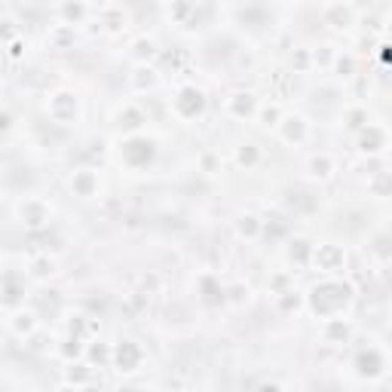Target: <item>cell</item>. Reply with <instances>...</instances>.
Listing matches in <instances>:
<instances>
[{"label": "cell", "mask_w": 392, "mask_h": 392, "mask_svg": "<svg viewBox=\"0 0 392 392\" xmlns=\"http://www.w3.org/2000/svg\"><path fill=\"white\" fill-rule=\"evenodd\" d=\"M156 40L153 37H135L132 40V46H129V55L135 58V65H151L153 58H156Z\"/></svg>", "instance_id": "ac0fdd59"}, {"label": "cell", "mask_w": 392, "mask_h": 392, "mask_svg": "<svg viewBox=\"0 0 392 392\" xmlns=\"http://www.w3.org/2000/svg\"><path fill=\"white\" fill-rule=\"evenodd\" d=\"M46 114L58 126H74L80 120V98L71 89H55L46 95Z\"/></svg>", "instance_id": "7a4b0ae2"}, {"label": "cell", "mask_w": 392, "mask_h": 392, "mask_svg": "<svg viewBox=\"0 0 392 392\" xmlns=\"http://www.w3.org/2000/svg\"><path fill=\"white\" fill-rule=\"evenodd\" d=\"M352 300V285L349 282H343L337 276H325L319 282V285H312V291L307 294V303L310 310L316 312L322 319H337L343 310H347V303Z\"/></svg>", "instance_id": "6da1fadb"}, {"label": "cell", "mask_w": 392, "mask_h": 392, "mask_svg": "<svg viewBox=\"0 0 392 392\" xmlns=\"http://www.w3.org/2000/svg\"><path fill=\"white\" fill-rule=\"evenodd\" d=\"M258 163H261V151L254 144H239L236 147V165H242V169H254Z\"/></svg>", "instance_id": "d4e9b609"}, {"label": "cell", "mask_w": 392, "mask_h": 392, "mask_svg": "<svg viewBox=\"0 0 392 392\" xmlns=\"http://www.w3.org/2000/svg\"><path fill=\"white\" fill-rule=\"evenodd\" d=\"M86 356H89V361L95 365V361H102V365H107V361H114V349L104 347V343H92V347H86Z\"/></svg>", "instance_id": "83f0119b"}, {"label": "cell", "mask_w": 392, "mask_h": 392, "mask_svg": "<svg viewBox=\"0 0 392 392\" xmlns=\"http://www.w3.org/2000/svg\"><path fill=\"white\" fill-rule=\"evenodd\" d=\"M337 71H347V77H352V58L349 55H337Z\"/></svg>", "instance_id": "1f68e13d"}, {"label": "cell", "mask_w": 392, "mask_h": 392, "mask_svg": "<svg viewBox=\"0 0 392 392\" xmlns=\"http://www.w3.org/2000/svg\"><path fill=\"white\" fill-rule=\"evenodd\" d=\"M258 120H261L263 126H279V123H282V107H279L276 102H263V104L258 107Z\"/></svg>", "instance_id": "484cf974"}, {"label": "cell", "mask_w": 392, "mask_h": 392, "mask_svg": "<svg viewBox=\"0 0 392 392\" xmlns=\"http://www.w3.org/2000/svg\"><path fill=\"white\" fill-rule=\"evenodd\" d=\"M67 187H71L74 196H80V200H92L102 190V184H98V175L92 169H77L71 178H67Z\"/></svg>", "instance_id": "30bf717a"}, {"label": "cell", "mask_w": 392, "mask_h": 392, "mask_svg": "<svg viewBox=\"0 0 392 392\" xmlns=\"http://www.w3.org/2000/svg\"><path fill=\"white\" fill-rule=\"evenodd\" d=\"M291 65H298L300 71H307V67L312 65V53H310V49H300L298 55H291Z\"/></svg>", "instance_id": "4dcf8cb0"}, {"label": "cell", "mask_w": 392, "mask_h": 392, "mask_svg": "<svg viewBox=\"0 0 392 392\" xmlns=\"http://www.w3.org/2000/svg\"><path fill=\"white\" fill-rule=\"evenodd\" d=\"M22 55H25V37L22 34L6 37V58H9V62H18Z\"/></svg>", "instance_id": "f1b7e54d"}, {"label": "cell", "mask_w": 392, "mask_h": 392, "mask_svg": "<svg viewBox=\"0 0 392 392\" xmlns=\"http://www.w3.org/2000/svg\"><path fill=\"white\" fill-rule=\"evenodd\" d=\"M288 245H291V249H288V261H298L300 267H303V263H312V251H316V249H312L307 239H291Z\"/></svg>", "instance_id": "cb8c5ba5"}, {"label": "cell", "mask_w": 392, "mask_h": 392, "mask_svg": "<svg viewBox=\"0 0 392 392\" xmlns=\"http://www.w3.org/2000/svg\"><path fill=\"white\" fill-rule=\"evenodd\" d=\"M261 102L254 98V92H233L227 98V114L236 116V120H245V116H254L258 114Z\"/></svg>", "instance_id": "4fadbf2b"}, {"label": "cell", "mask_w": 392, "mask_h": 392, "mask_svg": "<svg viewBox=\"0 0 392 392\" xmlns=\"http://www.w3.org/2000/svg\"><path fill=\"white\" fill-rule=\"evenodd\" d=\"M55 392H80V389H77V386H71V383H62V386H58Z\"/></svg>", "instance_id": "836d02e7"}, {"label": "cell", "mask_w": 392, "mask_h": 392, "mask_svg": "<svg viewBox=\"0 0 392 392\" xmlns=\"http://www.w3.org/2000/svg\"><path fill=\"white\" fill-rule=\"evenodd\" d=\"M383 368H386V361L383 356L371 347V349H361L359 356H356V371H359V377H368V380H374L383 374Z\"/></svg>", "instance_id": "7c38bea8"}, {"label": "cell", "mask_w": 392, "mask_h": 392, "mask_svg": "<svg viewBox=\"0 0 392 392\" xmlns=\"http://www.w3.org/2000/svg\"><path fill=\"white\" fill-rule=\"evenodd\" d=\"M153 141L151 138H144V135H132V138H126L123 141V163L129 165V169H144V165H151L153 160Z\"/></svg>", "instance_id": "5b68a950"}, {"label": "cell", "mask_w": 392, "mask_h": 392, "mask_svg": "<svg viewBox=\"0 0 392 392\" xmlns=\"http://www.w3.org/2000/svg\"><path fill=\"white\" fill-rule=\"evenodd\" d=\"M356 16H359V6L352 4H325L322 6V18L325 25H331L334 31H349L356 25Z\"/></svg>", "instance_id": "ba28073f"}, {"label": "cell", "mask_w": 392, "mask_h": 392, "mask_svg": "<svg viewBox=\"0 0 392 392\" xmlns=\"http://www.w3.org/2000/svg\"><path fill=\"white\" fill-rule=\"evenodd\" d=\"M55 273H58V261L49 258V254H34L25 267V276L34 282H46V279H53Z\"/></svg>", "instance_id": "5bb4252c"}, {"label": "cell", "mask_w": 392, "mask_h": 392, "mask_svg": "<svg viewBox=\"0 0 392 392\" xmlns=\"http://www.w3.org/2000/svg\"><path fill=\"white\" fill-rule=\"evenodd\" d=\"M261 230H263V221L258 218V214L245 212V214H239V218H236V233H239L242 239H258Z\"/></svg>", "instance_id": "44dd1931"}, {"label": "cell", "mask_w": 392, "mask_h": 392, "mask_svg": "<svg viewBox=\"0 0 392 392\" xmlns=\"http://www.w3.org/2000/svg\"><path fill=\"white\" fill-rule=\"evenodd\" d=\"M89 377H92V368H86V365H71V368H67V374H65V383L83 389V383H86Z\"/></svg>", "instance_id": "4316f807"}, {"label": "cell", "mask_w": 392, "mask_h": 392, "mask_svg": "<svg viewBox=\"0 0 392 392\" xmlns=\"http://www.w3.org/2000/svg\"><path fill=\"white\" fill-rule=\"evenodd\" d=\"M343 263H347V251L334 242H325V245H319V249L312 251V267L322 270L325 276H337V273L343 270Z\"/></svg>", "instance_id": "8992f818"}, {"label": "cell", "mask_w": 392, "mask_h": 392, "mask_svg": "<svg viewBox=\"0 0 392 392\" xmlns=\"http://www.w3.org/2000/svg\"><path fill=\"white\" fill-rule=\"evenodd\" d=\"M6 331L13 337H31L37 331V312L34 310H25V303L18 310H9L6 312Z\"/></svg>", "instance_id": "9c48e42d"}, {"label": "cell", "mask_w": 392, "mask_h": 392, "mask_svg": "<svg viewBox=\"0 0 392 392\" xmlns=\"http://www.w3.org/2000/svg\"><path fill=\"white\" fill-rule=\"evenodd\" d=\"M202 111H205V95H202V89H196V86H181V89L175 92V98H172V114L178 116V120L190 123V120H196V116H202Z\"/></svg>", "instance_id": "277c9868"}, {"label": "cell", "mask_w": 392, "mask_h": 392, "mask_svg": "<svg viewBox=\"0 0 392 392\" xmlns=\"http://www.w3.org/2000/svg\"><path fill=\"white\" fill-rule=\"evenodd\" d=\"M129 83H132L135 92H147V89H156L160 74H156L153 65H135V71L129 74Z\"/></svg>", "instance_id": "2e32d148"}, {"label": "cell", "mask_w": 392, "mask_h": 392, "mask_svg": "<svg viewBox=\"0 0 392 392\" xmlns=\"http://www.w3.org/2000/svg\"><path fill=\"white\" fill-rule=\"evenodd\" d=\"M16 218L25 230H43L49 218H53V205L43 196H22L16 202Z\"/></svg>", "instance_id": "3957f363"}, {"label": "cell", "mask_w": 392, "mask_h": 392, "mask_svg": "<svg viewBox=\"0 0 392 392\" xmlns=\"http://www.w3.org/2000/svg\"><path fill=\"white\" fill-rule=\"evenodd\" d=\"M95 13V6H89V4H58L55 6V16H58V22L62 25H83L86 18H89Z\"/></svg>", "instance_id": "9a60e30c"}, {"label": "cell", "mask_w": 392, "mask_h": 392, "mask_svg": "<svg viewBox=\"0 0 392 392\" xmlns=\"http://www.w3.org/2000/svg\"><path fill=\"white\" fill-rule=\"evenodd\" d=\"M34 392H49V389H34Z\"/></svg>", "instance_id": "8d00e7d4"}, {"label": "cell", "mask_w": 392, "mask_h": 392, "mask_svg": "<svg viewBox=\"0 0 392 392\" xmlns=\"http://www.w3.org/2000/svg\"><path fill=\"white\" fill-rule=\"evenodd\" d=\"M80 392H102V389H95V386H83Z\"/></svg>", "instance_id": "e575fe53"}, {"label": "cell", "mask_w": 392, "mask_h": 392, "mask_svg": "<svg viewBox=\"0 0 392 392\" xmlns=\"http://www.w3.org/2000/svg\"><path fill=\"white\" fill-rule=\"evenodd\" d=\"M74 28L71 25H62V22H55L53 28H49V34H46V40L53 43L55 49H65L67 43H74Z\"/></svg>", "instance_id": "7402d4cb"}, {"label": "cell", "mask_w": 392, "mask_h": 392, "mask_svg": "<svg viewBox=\"0 0 392 392\" xmlns=\"http://www.w3.org/2000/svg\"><path fill=\"white\" fill-rule=\"evenodd\" d=\"M368 190L374 193V196H392V169H383V172L371 175Z\"/></svg>", "instance_id": "603a6c76"}, {"label": "cell", "mask_w": 392, "mask_h": 392, "mask_svg": "<svg viewBox=\"0 0 392 392\" xmlns=\"http://www.w3.org/2000/svg\"><path fill=\"white\" fill-rule=\"evenodd\" d=\"M359 144H361V151H365V153H377V151H383V147L389 144V135H386V129H380V126L368 123L365 129H361Z\"/></svg>", "instance_id": "e0dca14e"}, {"label": "cell", "mask_w": 392, "mask_h": 392, "mask_svg": "<svg viewBox=\"0 0 392 392\" xmlns=\"http://www.w3.org/2000/svg\"><path fill=\"white\" fill-rule=\"evenodd\" d=\"M279 132H282V138H285L288 144L300 147L303 141H307V135H310V123H307V116H300V114H294V116H282Z\"/></svg>", "instance_id": "8fae6325"}, {"label": "cell", "mask_w": 392, "mask_h": 392, "mask_svg": "<svg viewBox=\"0 0 392 392\" xmlns=\"http://www.w3.org/2000/svg\"><path fill=\"white\" fill-rule=\"evenodd\" d=\"M389 28H392V18H389ZM389 37H392V31H389Z\"/></svg>", "instance_id": "d590c367"}, {"label": "cell", "mask_w": 392, "mask_h": 392, "mask_svg": "<svg viewBox=\"0 0 392 392\" xmlns=\"http://www.w3.org/2000/svg\"><path fill=\"white\" fill-rule=\"evenodd\" d=\"M258 392H282V386L279 383H261Z\"/></svg>", "instance_id": "d6a6232c"}, {"label": "cell", "mask_w": 392, "mask_h": 392, "mask_svg": "<svg viewBox=\"0 0 392 392\" xmlns=\"http://www.w3.org/2000/svg\"><path fill=\"white\" fill-rule=\"evenodd\" d=\"M249 294H251V288L249 285H242V282H236V285H227V300L230 303H249Z\"/></svg>", "instance_id": "f546056e"}, {"label": "cell", "mask_w": 392, "mask_h": 392, "mask_svg": "<svg viewBox=\"0 0 392 392\" xmlns=\"http://www.w3.org/2000/svg\"><path fill=\"white\" fill-rule=\"evenodd\" d=\"M141 361H144V349L135 340H120L114 347V365H116L120 374H132V371H138Z\"/></svg>", "instance_id": "52a82bcc"}, {"label": "cell", "mask_w": 392, "mask_h": 392, "mask_svg": "<svg viewBox=\"0 0 392 392\" xmlns=\"http://www.w3.org/2000/svg\"><path fill=\"white\" fill-rule=\"evenodd\" d=\"M352 334V325L347 319H325V325H322V337H325V343H343V340H349Z\"/></svg>", "instance_id": "d6986e66"}, {"label": "cell", "mask_w": 392, "mask_h": 392, "mask_svg": "<svg viewBox=\"0 0 392 392\" xmlns=\"http://www.w3.org/2000/svg\"><path fill=\"white\" fill-rule=\"evenodd\" d=\"M307 172H310V178H319V181L331 178V175H334V160H331V153H312L310 163H307Z\"/></svg>", "instance_id": "ffe728a7"}]
</instances>
